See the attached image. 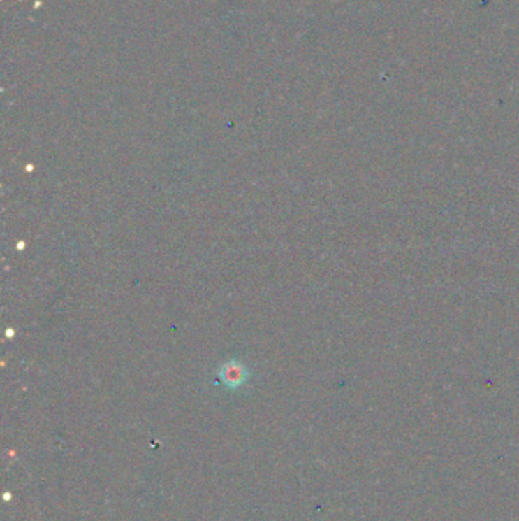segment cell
Segmentation results:
<instances>
[{"mask_svg":"<svg viewBox=\"0 0 519 521\" xmlns=\"http://www.w3.org/2000/svg\"><path fill=\"white\" fill-rule=\"evenodd\" d=\"M221 378H223L227 387L236 389L245 383L247 372L242 366L236 363H228L223 367V371H221Z\"/></svg>","mask_w":519,"mask_h":521,"instance_id":"6da1fadb","label":"cell"}]
</instances>
